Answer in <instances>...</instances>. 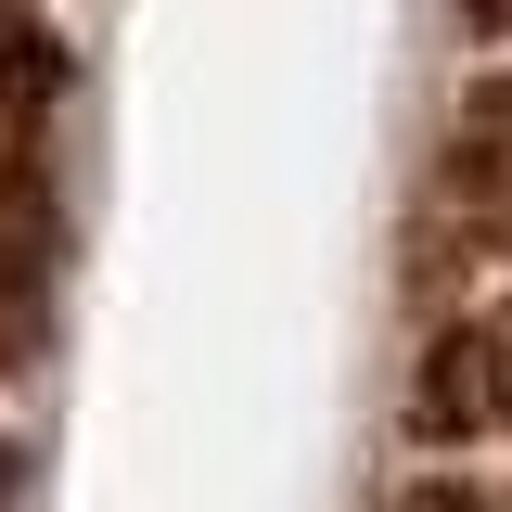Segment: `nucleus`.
Wrapping results in <instances>:
<instances>
[{
	"instance_id": "nucleus-1",
	"label": "nucleus",
	"mask_w": 512,
	"mask_h": 512,
	"mask_svg": "<svg viewBox=\"0 0 512 512\" xmlns=\"http://www.w3.org/2000/svg\"><path fill=\"white\" fill-rule=\"evenodd\" d=\"M397 423H410V448H487L512 436V308H461L423 346V372H410V397H397Z\"/></svg>"
},
{
	"instance_id": "nucleus-6",
	"label": "nucleus",
	"mask_w": 512,
	"mask_h": 512,
	"mask_svg": "<svg viewBox=\"0 0 512 512\" xmlns=\"http://www.w3.org/2000/svg\"><path fill=\"white\" fill-rule=\"evenodd\" d=\"M461 26L474 39H512V0H461Z\"/></svg>"
},
{
	"instance_id": "nucleus-7",
	"label": "nucleus",
	"mask_w": 512,
	"mask_h": 512,
	"mask_svg": "<svg viewBox=\"0 0 512 512\" xmlns=\"http://www.w3.org/2000/svg\"><path fill=\"white\" fill-rule=\"evenodd\" d=\"M0 512H13V448H0Z\"/></svg>"
},
{
	"instance_id": "nucleus-2",
	"label": "nucleus",
	"mask_w": 512,
	"mask_h": 512,
	"mask_svg": "<svg viewBox=\"0 0 512 512\" xmlns=\"http://www.w3.org/2000/svg\"><path fill=\"white\" fill-rule=\"evenodd\" d=\"M13 167H0V372H26L52 333V218H39V180L13 192Z\"/></svg>"
},
{
	"instance_id": "nucleus-5",
	"label": "nucleus",
	"mask_w": 512,
	"mask_h": 512,
	"mask_svg": "<svg viewBox=\"0 0 512 512\" xmlns=\"http://www.w3.org/2000/svg\"><path fill=\"white\" fill-rule=\"evenodd\" d=\"M384 512H487V500H474L461 474H410V487H397V500H384Z\"/></svg>"
},
{
	"instance_id": "nucleus-4",
	"label": "nucleus",
	"mask_w": 512,
	"mask_h": 512,
	"mask_svg": "<svg viewBox=\"0 0 512 512\" xmlns=\"http://www.w3.org/2000/svg\"><path fill=\"white\" fill-rule=\"evenodd\" d=\"M52 90H64V39L26 26V13H0V167L26 154V128L52 116Z\"/></svg>"
},
{
	"instance_id": "nucleus-3",
	"label": "nucleus",
	"mask_w": 512,
	"mask_h": 512,
	"mask_svg": "<svg viewBox=\"0 0 512 512\" xmlns=\"http://www.w3.org/2000/svg\"><path fill=\"white\" fill-rule=\"evenodd\" d=\"M436 180H448L461 218H512V64L448 103V167H436Z\"/></svg>"
}]
</instances>
